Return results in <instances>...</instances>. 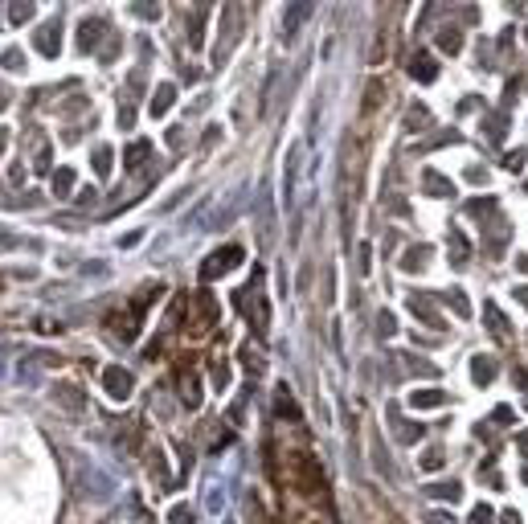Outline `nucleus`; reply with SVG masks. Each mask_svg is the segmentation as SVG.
<instances>
[{"mask_svg":"<svg viewBox=\"0 0 528 524\" xmlns=\"http://www.w3.org/2000/svg\"><path fill=\"white\" fill-rule=\"evenodd\" d=\"M189 336H205L209 328H217V303H213V295L209 291H197L192 295V303H189Z\"/></svg>","mask_w":528,"mask_h":524,"instance_id":"obj_1","label":"nucleus"},{"mask_svg":"<svg viewBox=\"0 0 528 524\" xmlns=\"http://www.w3.org/2000/svg\"><path fill=\"white\" fill-rule=\"evenodd\" d=\"M238 262H242V246H225V250H217V254H209V262L201 266V279H217V275L234 270Z\"/></svg>","mask_w":528,"mask_h":524,"instance_id":"obj_2","label":"nucleus"},{"mask_svg":"<svg viewBox=\"0 0 528 524\" xmlns=\"http://www.w3.org/2000/svg\"><path fill=\"white\" fill-rule=\"evenodd\" d=\"M103 385H107V393H111V398H131V373L119 369V365L103 369Z\"/></svg>","mask_w":528,"mask_h":524,"instance_id":"obj_3","label":"nucleus"},{"mask_svg":"<svg viewBox=\"0 0 528 524\" xmlns=\"http://www.w3.org/2000/svg\"><path fill=\"white\" fill-rule=\"evenodd\" d=\"M483 320H487V332L496 336L500 344H512V328H508L504 311L496 308V303H487V308H483Z\"/></svg>","mask_w":528,"mask_h":524,"instance_id":"obj_4","label":"nucleus"},{"mask_svg":"<svg viewBox=\"0 0 528 524\" xmlns=\"http://www.w3.org/2000/svg\"><path fill=\"white\" fill-rule=\"evenodd\" d=\"M409 74H414L418 82H434V78H438V62H434L426 49H418V53L409 58Z\"/></svg>","mask_w":528,"mask_h":524,"instance_id":"obj_5","label":"nucleus"},{"mask_svg":"<svg viewBox=\"0 0 528 524\" xmlns=\"http://www.w3.org/2000/svg\"><path fill=\"white\" fill-rule=\"evenodd\" d=\"M451 402V393L447 389H418V393H409V405L414 410H438V405Z\"/></svg>","mask_w":528,"mask_h":524,"instance_id":"obj_6","label":"nucleus"},{"mask_svg":"<svg viewBox=\"0 0 528 524\" xmlns=\"http://www.w3.org/2000/svg\"><path fill=\"white\" fill-rule=\"evenodd\" d=\"M180 402H185V405H197V402H201V381L192 377L189 369H180Z\"/></svg>","mask_w":528,"mask_h":524,"instance_id":"obj_7","label":"nucleus"},{"mask_svg":"<svg viewBox=\"0 0 528 524\" xmlns=\"http://www.w3.org/2000/svg\"><path fill=\"white\" fill-rule=\"evenodd\" d=\"M426 262H430V246H409L402 254V270H422Z\"/></svg>","mask_w":528,"mask_h":524,"instance_id":"obj_8","label":"nucleus"},{"mask_svg":"<svg viewBox=\"0 0 528 524\" xmlns=\"http://www.w3.org/2000/svg\"><path fill=\"white\" fill-rule=\"evenodd\" d=\"M471 377H475V385H487L491 377H496V360H491V357H475V365H471Z\"/></svg>","mask_w":528,"mask_h":524,"instance_id":"obj_9","label":"nucleus"},{"mask_svg":"<svg viewBox=\"0 0 528 524\" xmlns=\"http://www.w3.org/2000/svg\"><path fill=\"white\" fill-rule=\"evenodd\" d=\"M172 103H176V86H160V91H156V98H152V115H164Z\"/></svg>","mask_w":528,"mask_h":524,"instance_id":"obj_10","label":"nucleus"},{"mask_svg":"<svg viewBox=\"0 0 528 524\" xmlns=\"http://www.w3.org/2000/svg\"><path fill=\"white\" fill-rule=\"evenodd\" d=\"M147 156H152V143H147V140H136L131 148H127V168H140Z\"/></svg>","mask_w":528,"mask_h":524,"instance_id":"obj_11","label":"nucleus"},{"mask_svg":"<svg viewBox=\"0 0 528 524\" xmlns=\"http://www.w3.org/2000/svg\"><path fill=\"white\" fill-rule=\"evenodd\" d=\"M422 185H426V189L434 192V197H451V181H447V176H438V172H426V176H422Z\"/></svg>","mask_w":528,"mask_h":524,"instance_id":"obj_12","label":"nucleus"},{"mask_svg":"<svg viewBox=\"0 0 528 524\" xmlns=\"http://www.w3.org/2000/svg\"><path fill=\"white\" fill-rule=\"evenodd\" d=\"M438 49H442V53H458V49H463V33H458V29H442V33H438Z\"/></svg>","mask_w":528,"mask_h":524,"instance_id":"obj_13","label":"nucleus"},{"mask_svg":"<svg viewBox=\"0 0 528 524\" xmlns=\"http://www.w3.org/2000/svg\"><path fill=\"white\" fill-rule=\"evenodd\" d=\"M458 492H463L458 483H430V487H426L430 500H458Z\"/></svg>","mask_w":528,"mask_h":524,"instance_id":"obj_14","label":"nucleus"},{"mask_svg":"<svg viewBox=\"0 0 528 524\" xmlns=\"http://www.w3.org/2000/svg\"><path fill=\"white\" fill-rule=\"evenodd\" d=\"M418 463H422V471H442V463H447V459H442V451H438V447H430V451H422V459H418Z\"/></svg>","mask_w":528,"mask_h":524,"instance_id":"obj_15","label":"nucleus"},{"mask_svg":"<svg viewBox=\"0 0 528 524\" xmlns=\"http://www.w3.org/2000/svg\"><path fill=\"white\" fill-rule=\"evenodd\" d=\"M414 311H418L422 320H430L434 328H442V320H438V311H434L430 303H426V299H418V295H414Z\"/></svg>","mask_w":528,"mask_h":524,"instance_id":"obj_16","label":"nucleus"},{"mask_svg":"<svg viewBox=\"0 0 528 524\" xmlns=\"http://www.w3.org/2000/svg\"><path fill=\"white\" fill-rule=\"evenodd\" d=\"M422 123H430V115H426V107H409V115H406V127H409V131H418Z\"/></svg>","mask_w":528,"mask_h":524,"instance_id":"obj_17","label":"nucleus"},{"mask_svg":"<svg viewBox=\"0 0 528 524\" xmlns=\"http://www.w3.org/2000/svg\"><path fill=\"white\" fill-rule=\"evenodd\" d=\"M447 303H451L458 315H471V303H467V295H463V291H451V295H447Z\"/></svg>","mask_w":528,"mask_h":524,"instance_id":"obj_18","label":"nucleus"},{"mask_svg":"<svg viewBox=\"0 0 528 524\" xmlns=\"http://www.w3.org/2000/svg\"><path fill=\"white\" fill-rule=\"evenodd\" d=\"M381 95H385V82H373V86H369V98H364V107L377 111V107H381Z\"/></svg>","mask_w":528,"mask_h":524,"instance_id":"obj_19","label":"nucleus"},{"mask_svg":"<svg viewBox=\"0 0 528 524\" xmlns=\"http://www.w3.org/2000/svg\"><path fill=\"white\" fill-rule=\"evenodd\" d=\"M524 160H528V152H524V148H512L504 164H508V168H524Z\"/></svg>","mask_w":528,"mask_h":524,"instance_id":"obj_20","label":"nucleus"},{"mask_svg":"<svg viewBox=\"0 0 528 524\" xmlns=\"http://www.w3.org/2000/svg\"><path fill=\"white\" fill-rule=\"evenodd\" d=\"M471 524H491V508H487V504H480V508L471 512Z\"/></svg>","mask_w":528,"mask_h":524,"instance_id":"obj_21","label":"nucleus"},{"mask_svg":"<svg viewBox=\"0 0 528 524\" xmlns=\"http://www.w3.org/2000/svg\"><path fill=\"white\" fill-rule=\"evenodd\" d=\"M107 160H111V152H107V148H98V152H95V172H107Z\"/></svg>","mask_w":528,"mask_h":524,"instance_id":"obj_22","label":"nucleus"},{"mask_svg":"<svg viewBox=\"0 0 528 524\" xmlns=\"http://www.w3.org/2000/svg\"><path fill=\"white\" fill-rule=\"evenodd\" d=\"M172 524H192V512L189 508H172Z\"/></svg>","mask_w":528,"mask_h":524,"instance_id":"obj_23","label":"nucleus"},{"mask_svg":"<svg viewBox=\"0 0 528 524\" xmlns=\"http://www.w3.org/2000/svg\"><path fill=\"white\" fill-rule=\"evenodd\" d=\"M53 185H58V192H66L74 185V176H70V172H58V181H53Z\"/></svg>","mask_w":528,"mask_h":524,"instance_id":"obj_24","label":"nucleus"},{"mask_svg":"<svg viewBox=\"0 0 528 524\" xmlns=\"http://www.w3.org/2000/svg\"><path fill=\"white\" fill-rule=\"evenodd\" d=\"M393 328H397V320H393L389 311H381V332H393Z\"/></svg>","mask_w":528,"mask_h":524,"instance_id":"obj_25","label":"nucleus"},{"mask_svg":"<svg viewBox=\"0 0 528 524\" xmlns=\"http://www.w3.org/2000/svg\"><path fill=\"white\" fill-rule=\"evenodd\" d=\"M500 524H520V516H516V512H504V516H500Z\"/></svg>","mask_w":528,"mask_h":524,"instance_id":"obj_26","label":"nucleus"},{"mask_svg":"<svg viewBox=\"0 0 528 524\" xmlns=\"http://www.w3.org/2000/svg\"><path fill=\"white\" fill-rule=\"evenodd\" d=\"M516 299H520V303L528 308V287H520V291H516Z\"/></svg>","mask_w":528,"mask_h":524,"instance_id":"obj_27","label":"nucleus"},{"mask_svg":"<svg viewBox=\"0 0 528 524\" xmlns=\"http://www.w3.org/2000/svg\"><path fill=\"white\" fill-rule=\"evenodd\" d=\"M430 524H451V520H447V516H442V512H438V516H430Z\"/></svg>","mask_w":528,"mask_h":524,"instance_id":"obj_28","label":"nucleus"},{"mask_svg":"<svg viewBox=\"0 0 528 524\" xmlns=\"http://www.w3.org/2000/svg\"><path fill=\"white\" fill-rule=\"evenodd\" d=\"M520 451L528 454V430H524V434H520Z\"/></svg>","mask_w":528,"mask_h":524,"instance_id":"obj_29","label":"nucleus"},{"mask_svg":"<svg viewBox=\"0 0 528 524\" xmlns=\"http://www.w3.org/2000/svg\"><path fill=\"white\" fill-rule=\"evenodd\" d=\"M4 143H8V136H4V127H0V152H4Z\"/></svg>","mask_w":528,"mask_h":524,"instance_id":"obj_30","label":"nucleus"},{"mask_svg":"<svg viewBox=\"0 0 528 524\" xmlns=\"http://www.w3.org/2000/svg\"><path fill=\"white\" fill-rule=\"evenodd\" d=\"M524 41H528V29H524Z\"/></svg>","mask_w":528,"mask_h":524,"instance_id":"obj_31","label":"nucleus"},{"mask_svg":"<svg viewBox=\"0 0 528 524\" xmlns=\"http://www.w3.org/2000/svg\"><path fill=\"white\" fill-rule=\"evenodd\" d=\"M524 192H528V185H524Z\"/></svg>","mask_w":528,"mask_h":524,"instance_id":"obj_32","label":"nucleus"}]
</instances>
